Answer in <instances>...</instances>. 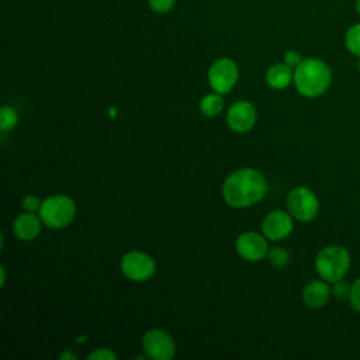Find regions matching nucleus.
Instances as JSON below:
<instances>
[{
    "instance_id": "24",
    "label": "nucleus",
    "mask_w": 360,
    "mask_h": 360,
    "mask_svg": "<svg viewBox=\"0 0 360 360\" xmlns=\"http://www.w3.org/2000/svg\"><path fill=\"white\" fill-rule=\"evenodd\" d=\"M302 62V58L300 55V52L294 51V49H290L284 53V63H287L288 66L291 68H297L300 63Z\"/></svg>"
},
{
    "instance_id": "21",
    "label": "nucleus",
    "mask_w": 360,
    "mask_h": 360,
    "mask_svg": "<svg viewBox=\"0 0 360 360\" xmlns=\"http://www.w3.org/2000/svg\"><path fill=\"white\" fill-rule=\"evenodd\" d=\"M349 292H350V288H349L345 283H342V280L333 283L332 294L335 295V298H336L338 301H343V300L349 298Z\"/></svg>"
},
{
    "instance_id": "27",
    "label": "nucleus",
    "mask_w": 360,
    "mask_h": 360,
    "mask_svg": "<svg viewBox=\"0 0 360 360\" xmlns=\"http://www.w3.org/2000/svg\"><path fill=\"white\" fill-rule=\"evenodd\" d=\"M356 10H357V13H359V15H360V0L356 1Z\"/></svg>"
},
{
    "instance_id": "17",
    "label": "nucleus",
    "mask_w": 360,
    "mask_h": 360,
    "mask_svg": "<svg viewBox=\"0 0 360 360\" xmlns=\"http://www.w3.org/2000/svg\"><path fill=\"white\" fill-rule=\"evenodd\" d=\"M18 121V115L14 108L4 105L0 108V129L1 131H8L15 127Z\"/></svg>"
},
{
    "instance_id": "28",
    "label": "nucleus",
    "mask_w": 360,
    "mask_h": 360,
    "mask_svg": "<svg viewBox=\"0 0 360 360\" xmlns=\"http://www.w3.org/2000/svg\"><path fill=\"white\" fill-rule=\"evenodd\" d=\"M359 72H360V60H359Z\"/></svg>"
},
{
    "instance_id": "19",
    "label": "nucleus",
    "mask_w": 360,
    "mask_h": 360,
    "mask_svg": "<svg viewBox=\"0 0 360 360\" xmlns=\"http://www.w3.org/2000/svg\"><path fill=\"white\" fill-rule=\"evenodd\" d=\"M149 3V7L152 11L158 13V14H165V13H169L174 4H176V0H148Z\"/></svg>"
},
{
    "instance_id": "10",
    "label": "nucleus",
    "mask_w": 360,
    "mask_h": 360,
    "mask_svg": "<svg viewBox=\"0 0 360 360\" xmlns=\"http://www.w3.org/2000/svg\"><path fill=\"white\" fill-rule=\"evenodd\" d=\"M291 214H287L281 210L271 211L263 221V233L270 240H281L287 238L292 231Z\"/></svg>"
},
{
    "instance_id": "22",
    "label": "nucleus",
    "mask_w": 360,
    "mask_h": 360,
    "mask_svg": "<svg viewBox=\"0 0 360 360\" xmlns=\"http://www.w3.org/2000/svg\"><path fill=\"white\" fill-rule=\"evenodd\" d=\"M41 201L38 200V197L35 195H27L22 198L21 201V205L22 208L27 211V212H35V211H39L41 208Z\"/></svg>"
},
{
    "instance_id": "20",
    "label": "nucleus",
    "mask_w": 360,
    "mask_h": 360,
    "mask_svg": "<svg viewBox=\"0 0 360 360\" xmlns=\"http://www.w3.org/2000/svg\"><path fill=\"white\" fill-rule=\"evenodd\" d=\"M349 301H350L352 308H353L354 311L360 312V277L356 278V281L350 285Z\"/></svg>"
},
{
    "instance_id": "15",
    "label": "nucleus",
    "mask_w": 360,
    "mask_h": 360,
    "mask_svg": "<svg viewBox=\"0 0 360 360\" xmlns=\"http://www.w3.org/2000/svg\"><path fill=\"white\" fill-rule=\"evenodd\" d=\"M222 108H224V100H222L221 94L217 91L204 96L200 101V110L207 117H214V115L219 114L222 111Z\"/></svg>"
},
{
    "instance_id": "16",
    "label": "nucleus",
    "mask_w": 360,
    "mask_h": 360,
    "mask_svg": "<svg viewBox=\"0 0 360 360\" xmlns=\"http://www.w3.org/2000/svg\"><path fill=\"white\" fill-rule=\"evenodd\" d=\"M345 42L347 49L360 58V24H354L352 25L345 37Z\"/></svg>"
},
{
    "instance_id": "6",
    "label": "nucleus",
    "mask_w": 360,
    "mask_h": 360,
    "mask_svg": "<svg viewBox=\"0 0 360 360\" xmlns=\"http://www.w3.org/2000/svg\"><path fill=\"white\" fill-rule=\"evenodd\" d=\"M238 80V66L229 58L217 59L208 70V82L212 90L219 94L229 93Z\"/></svg>"
},
{
    "instance_id": "18",
    "label": "nucleus",
    "mask_w": 360,
    "mask_h": 360,
    "mask_svg": "<svg viewBox=\"0 0 360 360\" xmlns=\"http://www.w3.org/2000/svg\"><path fill=\"white\" fill-rule=\"evenodd\" d=\"M269 259L270 262L277 266V267H284L288 264L290 262V255L287 250L281 249V248H274L269 252Z\"/></svg>"
},
{
    "instance_id": "26",
    "label": "nucleus",
    "mask_w": 360,
    "mask_h": 360,
    "mask_svg": "<svg viewBox=\"0 0 360 360\" xmlns=\"http://www.w3.org/2000/svg\"><path fill=\"white\" fill-rule=\"evenodd\" d=\"M0 273H1V281H0V284H1V285H4V281H6V274H4V269H3V267L0 269Z\"/></svg>"
},
{
    "instance_id": "23",
    "label": "nucleus",
    "mask_w": 360,
    "mask_h": 360,
    "mask_svg": "<svg viewBox=\"0 0 360 360\" xmlns=\"http://www.w3.org/2000/svg\"><path fill=\"white\" fill-rule=\"evenodd\" d=\"M89 359H94V360H115L117 356L110 349L101 347V349H96L93 353H90Z\"/></svg>"
},
{
    "instance_id": "2",
    "label": "nucleus",
    "mask_w": 360,
    "mask_h": 360,
    "mask_svg": "<svg viewBox=\"0 0 360 360\" xmlns=\"http://www.w3.org/2000/svg\"><path fill=\"white\" fill-rule=\"evenodd\" d=\"M294 84L300 94L305 97H318L323 94L332 82L329 66L316 58L302 59L294 69Z\"/></svg>"
},
{
    "instance_id": "8",
    "label": "nucleus",
    "mask_w": 360,
    "mask_h": 360,
    "mask_svg": "<svg viewBox=\"0 0 360 360\" xmlns=\"http://www.w3.org/2000/svg\"><path fill=\"white\" fill-rule=\"evenodd\" d=\"M122 273L134 281H145L155 273V262L143 252H129L121 260Z\"/></svg>"
},
{
    "instance_id": "25",
    "label": "nucleus",
    "mask_w": 360,
    "mask_h": 360,
    "mask_svg": "<svg viewBox=\"0 0 360 360\" xmlns=\"http://www.w3.org/2000/svg\"><path fill=\"white\" fill-rule=\"evenodd\" d=\"M60 359H62V360H65V359H73V360H75V359H76V356H75V354H72L70 352H65V353L60 356Z\"/></svg>"
},
{
    "instance_id": "5",
    "label": "nucleus",
    "mask_w": 360,
    "mask_h": 360,
    "mask_svg": "<svg viewBox=\"0 0 360 360\" xmlns=\"http://www.w3.org/2000/svg\"><path fill=\"white\" fill-rule=\"evenodd\" d=\"M287 208L295 219L301 222H309L316 217L319 211V202L311 188L295 187L287 195Z\"/></svg>"
},
{
    "instance_id": "4",
    "label": "nucleus",
    "mask_w": 360,
    "mask_h": 360,
    "mask_svg": "<svg viewBox=\"0 0 360 360\" xmlns=\"http://www.w3.org/2000/svg\"><path fill=\"white\" fill-rule=\"evenodd\" d=\"M76 215L75 201L68 195H52L42 201L39 208L41 221L52 229L69 225Z\"/></svg>"
},
{
    "instance_id": "7",
    "label": "nucleus",
    "mask_w": 360,
    "mask_h": 360,
    "mask_svg": "<svg viewBox=\"0 0 360 360\" xmlns=\"http://www.w3.org/2000/svg\"><path fill=\"white\" fill-rule=\"evenodd\" d=\"M142 346L146 356L155 360H170L176 352L172 336L162 329L146 332L142 339Z\"/></svg>"
},
{
    "instance_id": "14",
    "label": "nucleus",
    "mask_w": 360,
    "mask_h": 360,
    "mask_svg": "<svg viewBox=\"0 0 360 360\" xmlns=\"http://www.w3.org/2000/svg\"><path fill=\"white\" fill-rule=\"evenodd\" d=\"M294 77L292 68L287 63H276L266 73V82L270 87L281 90L285 89Z\"/></svg>"
},
{
    "instance_id": "1",
    "label": "nucleus",
    "mask_w": 360,
    "mask_h": 360,
    "mask_svg": "<svg viewBox=\"0 0 360 360\" xmlns=\"http://www.w3.org/2000/svg\"><path fill=\"white\" fill-rule=\"evenodd\" d=\"M266 180L255 169H239L231 173L222 186L224 200L235 208L256 204L266 194Z\"/></svg>"
},
{
    "instance_id": "9",
    "label": "nucleus",
    "mask_w": 360,
    "mask_h": 360,
    "mask_svg": "<svg viewBox=\"0 0 360 360\" xmlns=\"http://www.w3.org/2000/svg\"><path fill=\"white\" fill-rule=\"evenodd\" d=\"M226 121L232 131L248 132L256 122V110L249 101H236L228 110Z\"/></svg>"
},
{
    "instance_id": "13",
    "label": "nucleus",
    "mask_w": 360,
    "mask_h": 360,
    "mask_svg": "<svg viewBox=\"0 0 360 360\" xmlns=\"http://www.w3.org/2000/svg\"><path fill=\"white\" fill-rule=\"evenodd\" d=\"M13 229L18 239L31 240L41 232V221L34 215V212H25L15 218Z\"/></svg>"
},
{
    "instance_id": "3",
    "label": "nucleus",
    "mask_w": 360,
    "mask_h": 360,
    "mask_svg": "<svg viewBox=\"0 0 360 360\" xmlns=\"http://www.w3.org/2000/svg\"><path fill=\"white\" fill-rule=\"evenodd\" d=\"M350 267V255L346 248L340 245H329L323 248L316 259L315 269L322 280L328 283L340 281Z\"/></svg>"
},
{
    "instance_id": "12",
    "label": "nucleus",
    "mask_w": 360,
    "mask_h": 360,
    "mask_svg": "<svg viewBox=\"0 0 360 360\" xmlns=\"http://www.w3.org/2000/svg\"><path fill=\"white\" fill-rule=\"evenodd\" d=\"M330 297V288L328 285V281L325 280H312L309 281L302 291V300L307 307L312 309H318L326 305L328 300Z\"/></svg>"
},
{
    "instance_id": "11",
    "label": "nucleus",
    "mask_w": 360,
    "mask_h": 360,
    "mask_svg": "<svg viewBox=\"0 0 360 360\" xmlns=\"http://www.w3.org/2000/svg\"><path fill=\"white\" fill-rule=\"evenodd\" d=\"M235 248L240 257L250 262L260 260L267 255V242L263 236H260L256 232L242 233L236 239Z\"/></svg>"
}]
</instances>
